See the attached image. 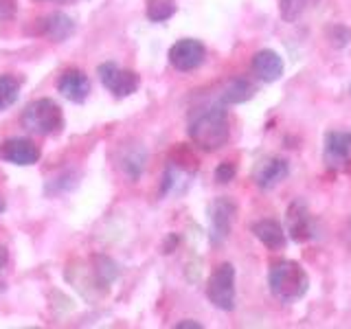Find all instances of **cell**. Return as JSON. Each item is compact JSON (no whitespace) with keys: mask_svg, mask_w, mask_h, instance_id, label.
Instances as JSON below:
<instances>
[{"mask_svg":"<svg viewBox=\"0 0 351 329\" xmlns=\"http://www.w3.org/2000/svg\"><path fill=\"white\" fill-rule=\"evenodd\" d=\"M228 136H230L228 112L222 103L204 108L189 123V138L202 151H215L219 147H224L228 143Z\"/></svg>","mask_w":351,"mask_h":329,"instance_id":"1","label":"cell"},{"mask_svg":"<svg viewBox=\"0 0 351 329\" xmlns=\"http://www.w3.org/2000/svg\"><path fill=\"white\" fill-rule=\"evenodd\" d=\"M268 285L270 292L283 303H294L303 299L310 290V277L299 261L281 259L274 261L268 272Z\"/></svg>","mask_w":351,"mask_h":329,"instance_id":"2","label":"cell"},{"mask_svg":"<svg viewBox=\"0 0 351 329\" xmlns=\"http://www.w3.org/2000/svg\"><path fill=\"white\" fill-rule=\"evenodd\" d=\"M22 127L31 134L38 136H49L60 132L64 125V117H62V108L53 101V99H38V101H31L25 110H22Z\"/></svg>","mask_w":351,"mask_h":329,"instance_id":"3","label":"cell"},{"mask_svg":"<svg viewBox=\"0 0 351 329\" xmlns=\"http://www.w3.org/2000/svg\"><path fill=\"white\" fill-rule=\"evenodd\" d=\"M206 296L217 310H235V268L233 263H219L206 281Z\"/></svg>","mask_w":351,"mask_h":329,"instance_id":"4","label":"cell"},{"mask_svg":"<svg viewBox=\"0 0 351 329\" xmlns=\"http://www.w3.org/2000/svg\"><path fill=\"white\" fill-rule=\"evenodd\" d=\"M97 75L106 90H110L114 97H130V95H134L141 86V80L134 71H123L112 62H106L99 66Z\"/></svg>","mask_w":351,"mask_h":329,"instance_id":"5","label":"cell"},{"mask_svg":"<svg viewBox=\"0 0 351 329\" xmlns=\"http://www.w3.org/2000/svg\"><path fill=\"white\" fill-rule=\"evenodd\" d=\"M204 58H206V49L200 40H193V38H184V40H178L169 49V62L176 71L180 73H189V71H195L200 69L204 64Z\"/></svg>","mask_w":351,"mask_h":329,"instance_id":"6","label":"cell"},{"mask_svg":"<svg viewBox=\"0 0 351 329\" xmlns=\"http://www.w3.org/2000/svg\"><path fill=\"white\" fill-rule=\"evenodd\" d=\"M351 162V132L334 130L325 134V164L329 169H345Z\"/></svg>","mask_w":351,"mask_h":329,"instance_id":"7","label":"cell"},{"mask_svg":"<svg viewBox=\"0 0 351 329\" xmlns=\"http://www.w3.org/2000/svg\"><path fill=\"white\" fill-rule=\"evenodd\" d=\"M0 158L20 167H29L40 160V147L29 138H9L0 143Z\"/></svg>","mask_w":351,"mask_h":329,"instance_id":"8","label":"cell"},{"mask_svg":"<svg viewBox=\"0 0 351 329\" xmlns=\"http://www.w3.org/2000/svg\"><path fill=\"white\" fill-rule=\"evenodd\" d=\"M288 235L299 244L314 237V219L303 200H296L288 206Z\"/></svg>","mask_w":351,"mask_h":329,"instance_id":"9","label":"cell"},{"mask_svg":"<svg viewBox=\"0 0 351 329\" xmlns=\"http://www.w3.org/2000/svg\"><path fill=\"white\" fill-rule=\"evenodd\" d=\"M283 60L277 51H270V49H263V51H257L255 58H252V73L257 75V80L266 82V84H272L283 77Z\"/></svg>","mask_w":351,"mask_h":329,"instance_id":"10","label":"cell"},{"mask_svg":"<svg viewBox=\"0 0 351 329\" xmlns=\"http://www.w3.org/2000/svg\"><path fill=\"white\" fill-rule=\"evenodd\" d=\"M58 90L73 103H84L88 93H90V80L77 69L64 71L58 80Z\"/></svg>","mask_w":351,"mask_h":329,"instance_id":"11","label":"cell"},{"mask_svg":"<svg viewBox=\"0 0 351 329\" xmlns=\"http://www.w3.org/2000/svg\"><path fill=\"white\" fill-rule=\"evenodd\" d=\"M235 213H237V206L233 200H228V197H219V200L211 204V230H213L215 241H222L228 237Z\"/></svg>","mask_w":351,"mask_h":329,"instance_id":"12","label":"cell"},{"mask_svg":"<svg viewBox=\"0 0 351 329\" xmlns=\"http://www.w3.org/2000/svg\"><path fill=\"white\" fill-rule=\"evenodd\" d=\"M288 173H290V167L283 158H266L257 164L255 182L261 189H272V186H277L279 182L288 178Z\"/></svg>","mask_w":351,"mask_h":329,"instance_id":"13","label":"cell"},{"mask_svg":"<svg viewBox=\"0 0 351 329\" xmlns=\"http://www.w3.org/2000/svg\"><path fill=\"white\" fill-rule=\"evenodd\" d=\"M250 230L268 250H283L285 244H288L285 230L277 219H259V222L250 226Z\"/></svg>","mask_w":351,"mask_h":329,"instance_id":"14","label":"cell"},{"mask_svg":"<svg viewBox=\"0 0 351 329\" xmlns=\"http://www.w3.org/2000/svg\"><path fill=\"white\" fill-rule=\"evenodd\" d=\"M252 95H255V86H252V82L244 80V77H237V80H230L224 86L222 95H219V103L237 106V103H244L248 99H252Z\"/></svg>","mask_w":351,"mask_h":329,"instance_id":"15","label":"cell"},{"mask_svg":"<svg viewBox=\"0 0 351 329\" xmlns=\"http://www.w3.org/2000/svg\"><path fill=\"white\" fill-rule=\"evenodd\" d=\"M42 31L53 42H64L75 33V22L66 14H51L49 18H44Z\"/></svg>","mask_w":351,"mask_h":329,"instance_id":"16","label":"cell"},{"mask_svg":"<svg viewBox=\"0 0 351 329\" xmlns=\"http://www.w3.org/2000/svg\"><path fill=\"white\" fill-rule=\"evenodd\" d=\"M318 5V0H281V18L285 22H296L305 11Z\"/></svg>","mask_w":351,"mask_h":329,"instance_id":"17","label":"cell"},{"mask_svg":"<svg viewBox=\"0 0 351 329\" xmlns=\"http://www.w3.org/2000/svg\"><path fill=\"white\" fill-rule=\"evenodd\" d=\"M176 0H147V18L152 22H165L176 14Z\"/></svg>","mask_w":351,"mask_h":329,"instance_id":"18","label":"cell"},{"mask_svg":"<svg viewBox=\"0 0 351 329\" xmlns=\"http://www.w3.org/2000/svg\"><path fill=\"white\" fill-rule=\"evenodd\" d=\"M20 82L14 75H0V110L9 108L18 99Z\"/></svg>","mask_w":351,"mask_h":329,"instance_id":"19","label":"cell"},{"mask_svg":"<svg viewBox=\"0 0 351 329\" xmlns=\"http://www.w3.org/2000/svg\"><path fill=\"white\" fill-rule=\"evenodd\" d=\"M327 38H329V44H332V47L343 49V47H347V44H349L351 33L343 25H334V27L327 29Z\"/></svg>","mask_w":351,"mask_h":329,"instance_id":"20","label":"cell"},{"mask_svg":"<svg viewBox=\"0 0 351 329\" xmlns=\"http://www.w3.org/2000/svg\"><path fill=\"white\" fill-rule=\"evenodd\" d=\"M235 178V164L233 162H222V164H217V169H215V180L217 182H230Z\"/></svg>","mask_w":351,"mask_h":329,"instance_id":"21","label":"cell"},{"mask_svg":"<svg viewBox=\"0 0 351 329\" xmlns=\"http://www.w3.org/2000/svg\"><path fill=\"white\" fill-rule=\"evenodd\" d=\"M16 14V5L14 0H0V20H9Z\"/></svg>","mask_w":351,"mask_h":329,"instance_id":"22","label":"cell"},{"mask_svg":"<svg viewBox=\"0 0 351 329\" xmlns=\"http://www.w3.org/2000/svg\"><path fill=\"white\" fill-rule=\"evenodd\" d=\"M176 329H202V325L197 321H180L176 325Z\"/></svg>","mask_w":351,"mask_h":329,"instance_id":"23","label":"cell"},{"mask_svg":"<svg viewBox=\"0 0 351 329\" xmlns=\"http://www.w3.org/2000/svg\"><path fill=\"white\" fill-rule=\"evenodd\" d=\"M5 263H7V248L0 246V270L5 268Z\"/></svg>","mask_w":351,"mask_h":329,"instance_id":"24","label":"cell"},{"mask_svg":"<svg viewBox=\"0 0 351 329\" xmlns=\"http://www.w3.org/2000/svg\"><path fill=\"white\" fill-rule=\"evenodd\" d=\"M347 230H351V219H349V224H347ZM351 233H347V237H349Z\"/></svg>","mask_w":351,"mask_h":329,"instance_id":"25","label":"cell"},{"mask_svg":"<svg viewBox=\"0 0 351 329\" xmlns=\"http://www.w3.org/2000/svg\"><path fill=\"white\" fill-rule=\"evenodd\" d=\"M349 93H351V88H349Z\"/></svg>","mask_w":351,"mask_h":329,"instance_id":"26","label":"cell"}]
</instances>
